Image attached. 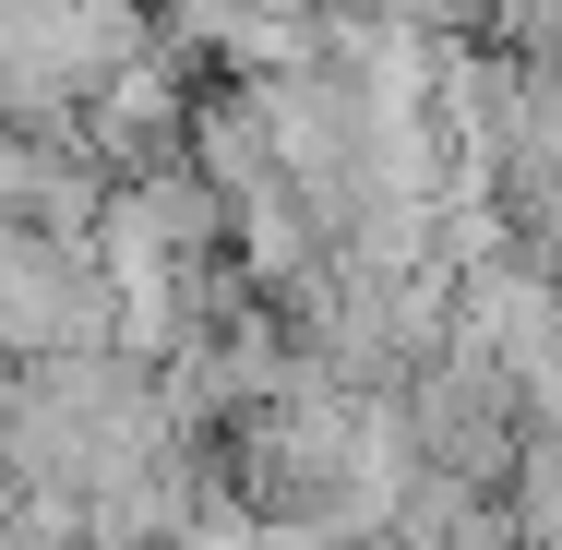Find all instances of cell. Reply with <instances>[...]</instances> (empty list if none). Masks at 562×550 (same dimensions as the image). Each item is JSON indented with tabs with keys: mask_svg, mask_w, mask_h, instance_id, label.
<instances>
[{
	"mask_svg": "<svg viewBox=\"0 0 562 550\" xmlns=\"http://www.w3.org/2000/svg\"><path fill=\"white\" fill-rule=\"evenodd\" d=\"M347 12H371V24H395V36H454V24H479V0H347Z\"/></svg>",
	"mask_w": 562,
	"mask_h": 550,
	"instance_id": "obj_2",
	"label": "cell"
},
{
	"mask_svg": "<svg viewBox=\"0 0 562 550\" xmlns=\"http://www.w3.org/2000/svg\"><path fill=\"white\" fill-rule=\"evenodd\" d=\"M479 24H491L503 72H551L562 60V0H479Z\"/></svg>",
	"mask_w": 562,
	"mask_h": 550,
	"instance_id": "obj_1",
	"label": "cell"
}]
</instances>
